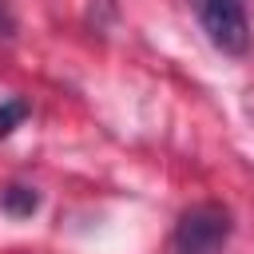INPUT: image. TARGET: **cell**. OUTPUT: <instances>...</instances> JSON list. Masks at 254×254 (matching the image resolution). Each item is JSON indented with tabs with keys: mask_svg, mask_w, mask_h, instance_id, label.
I'll return each mask as SVG.
<instances>
[{
	"mask_svg": "<svg viewBox=\"0 0 254 254\" xmlns=\"http://www.w3.org/2000/svg\"><path fill=\"white\" fill-rule=\"evenodd\" d=\"M230 230H234V218L222 202H198L179 214L171 246L175 254H218L230 242Z\"/></svg>",
	"mask_w": 254,
	"mask_h": 254,
	"instance_id": "1",
	"label": "cell"
},
{
	"mask_svg": "<svg viewBox=\"0 0 254 254\" xmlns=\"http://www.w3.org/2000/svg\"><path fill=\"white\" fill-rule=\"evenodd\" d=\"M198 20H202L206 40L222 56H246L250 52L246 0H198Z\"/></svg>",
	"mask_w": 254,
	"mask_h": 254,
	"instance_id": "2",
	"label": "cell"
},
{
	"mask_svg": "<svg viewBox=\"0 0 254 254\" xmlns=\"http://www.w3.org/2000/svg\"><path fill=\"white\" fill-rule=\"evenodd\" d=\"M40 190L36 187H24V183H8V187H0V210L8 214V218H32L36 210H40Z\"/></svg>",
	"mask_w": 254,
	"mask_h": 254,
	"instance_id": "3",
	"label": "cell"
},
{
	"mask_svg": "<svg viewBox=\"0 0 254 254\" xmlns=\"http://www.w3.org/2000/svg\"><path fill=\"white\" fill-rule=\"evenodd\" d=\"M28 111H32L28 99H20V95H16V99H4V103H0V139H8V135L28 119Z\"/></svg>",
	"mask_w": 254,
	"mask_h": 254,
	"instance_id": "4",
	"label": "cell"
},
{
	"mask_svg": "<svg viewBox=\"0 0 254 254\" xmlns=\"http://www.w3.org/2000/svg\"><path fill=\"white\" fill-rule=\"evenodd\" d=\"M0 36H12V16H8V4L0 0Z\"/></svg>",
	"mask_w": 254,
	"mask_h": 254,
	"instance_id": "5",
	"label": "cell"
}]
</instances>
